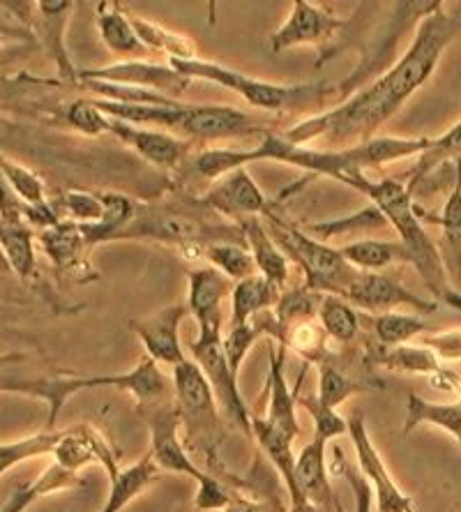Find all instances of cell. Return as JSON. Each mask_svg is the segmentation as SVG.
I'll return each instance as SVG.
<instances>
[{"label": "cell", "instance_id": "3", "mask_svg": "<svg viewBox=\"0 0 461 512\" xmlns=\"http://www.w3.org/2000/svg\"><path fill=\"white\" fill-rule=\"evenodd\" d=\"M344 185L367 197L374 208L381 210L390 227L399 233V243L406 247L408 254V266L418 270L420 280L425 282L436 303L461 310V293L452 286L441 250L422 224L420 210L413 206V190L406 180H372L365 173H355Z\"/></svg>", "mask_w": 461, "mask_h": 512}, {"label": "cell", "instance_id": "31", "mask_svg": "<svg viewBox=\"0 0 461 512\" xmlns=\"http://www.w3.org/2000/svg\"><path fill=\"white\" fill-rule=\"evenodd\" d=\"M339 250L360 273L385 270L395 263H408L406 247L399 240H355V243L339 247Z\"/></svg>", "mask_w": 461, "mask_h": 512}, {"label": "cell", "instance_id": "41", "mask_svg": "<svg viewBox=\"0 0 461 512\" xmlns=\"http://www.w3.org/2000/svg\"><path fill=\"white\" fill-rule=\"evenodd\" d=\"M390 227L388 220H385L379 208H374L372 203L360 213L342 217V220H330V222H319V224H307L305 231L314 233L319 238H335V236H346V233H358V231H374Z\"/></svg>", "mask_w": 461, "mask_h": 512}, {"label": "cell", "instance_id": "53", "mask_svg": "<svg viewBox=\"0 0 461 512\" xmlns=\"http://www.w3.org/2000/svg\"><path fill=\"white\" fill-rule=\"evenodd\" d=\"M413 512H415V510H413Z\"/></svg>", "mask_w": 461, "mask_h": 512}, {"label": "cell", "instance_id": "5", "mask_svg": "<svg viewBox=\"0 0 461 512\" xmlns=\"http://www.w3.org/2000/svg\"><path fill=\"white\" fill-rule=\"evenodd\" d=\"M95 104L109 118L125 120L132 125H157L169 134L180 132L185 137L201 141L263 137L268 132L245 111L224 107V104H183L171 97L150 104L113 102L102 97V100H95Z\"/></svg>", "mask_w": 461, "mask_h": 512}, {"label": "cell", "instance_id": "25", "mask_svg": "<svg viewBox=\"0 0 461 512\" xmlns=\"http://www.w3.org/2000/svg\"><path fill=\"white\" fill-rule=\"evenodd\" d=\"M97 28L100 37L107 44L111 54L120 56V60H143L148 49L136 35V30L130 21V14L123 10L118 3H100L97 5Z\"/></svg>", "mask_w": 461, "mask_h": 512}, {"label": "cell", "instance_id": "39", "mask_svg": "<svg viewBox=\"0 0 461 512\" xmlns=\"http://www.w3.org/2000/svg\"><path fill=\"white\" fill-rule=\"evenodd\" d=\"M206 261L236 284L259 273L254 256L240 243H213L206 247Z\"/></svg>", "mask_w": 461, "mask_h": 512}, {"label": "cell", "instance_id": "18", "mask_svg": "<svg viewBox=\"0 0 461 512\" xmlns=\"http://www.w3.org/2000/svg\"><path fill=\"white\" fill-rule=\"evenodd\" d=\"M330 436L314 432L312 441L305 443L296 455V485L302 496L326 512H344L330 487V469L326 462V446Z\"/></svg>", "mask_w": 461, "mask_h": 512}, {"label": "cell", "instance_id": "23", "mask_svg": "<svg viewBox=\"0 0 461 512\" xmlns=\"http://www.w3.org/2000/svg\"><path fill=\"white\" fill-rule=\"evenodd\" d=\"M238 229L243 231L245 247L249 254L254 256L256 270L259 275L266 277L272 284H277L279 289H286V282H289V259L286 254L279 250V245L272 240L270 231L266 224H263L259 217H247V220L238 222Z\"/></svg>", "mask_w": 461, "mask_h": 512}, {"label": "cell", "instance_id": "30", "mask_svg": "<svg viewBox=\"0 0 461 512\" xmlns=\"http://www.w3.org/2000/svg\"><path fill=\"white\" fill-rule=\"evenodd\" d=\"M79 485H81L79 473L67 471V469H63V466L54 462L49 469H44L35 480H30V483H24L14 489V492L10 494V499L3 503L0 512H26L30 506H35L37 501L44 499V496L60 492V489L79 487Z\"/></svg>", "mask_w": 461, "mask_h": 512}, {"label": "cell", "instance_id": "24", "mask_svg": "<svg viewBox=\"0 0 461 512\" xmlns=\"http://www.w3.org/2000/svg\"><path fill=\"white\" fill-rule=\"evenodd\" d=\"M441 227V250L445 270L455 289L461 293V160L455 164V180L452 190L443 203L441 217L434 220Z\"/></svg>", "mask_w": 461, "mask_h": 512}, {"label": "cell", "instance_id": "38", "mask_svg": "<svg viewBox=\"0 0 461 512\" xmlns=\"http://www.w3.org/2000/svg\"><path fill=\"white\" fill-rule=\"evenodd\" d=\"M369 323H372L376 340H379V344H383L385 349H395V346L411 344V340L420 337L427 330L425 321H422L418 314H406V312L372 316Z\"/></svg>", "mask_w": 461, "mask_h": 512}, {"label": "cell", "instance_id": "43", "mask_svg": "<svg viewBox=\"0 0 461 512\" xmlns=\"http://www.w3.org/2000/svg\"><path fill=\"white\" fill-rule=\"evenodd\" d=\"M330 471L342 476L349 487L353 489V501H355V512H374V492L369 483L365 480V476L358 471V466L351 464L349 459L344 457L342 448L335 446V457H332Z\"/></svg>", "mask_w": 461, "mask_h": 512}, {"label": "cell", "instance_id": "1", "mask_svg": "<svg viewBox=\"0 0 461 512\" xmlns=\"http://www.w3.org/2000/svg\"><path fill=\"white\" fill-rule=\"evenodd\" d=\"M457 33L459 14L445 12L443 3H434L432 10L422 14L413 42L408 44L395 67H390L374 84L358 90L337 107L300 120L298 125L284 132V139L307 146L309 141L323 137L355 146V143L379 137L376 132L381 130V125L388 123L411 100L415 90L432 79L445 49Z\"/></svg>", "mask_w": 461, "mask_h": 512}, {"label": "cell", "instance_id": "28", "mask_svg": "<svg viewBox=\"0 0 461 512\" xmlns=\"http://www.w3.org/2000/svg\"><path fill=\"white\" fill-rule=\"evenodd\" d=\"M102 203H104V215L100 222L79 224L83 240H86L88 247L116 240L120 233L130 227L134 215H136V208H139V203L132 201L130 197H125V194H118V192H104Z\"/></svg>", "mask_w": 461, "mask_h": 512}, {"label": "cell", "instance_id": "7", "mask_svg": "<svg viewBox=\"0 0 461 512\" xmlns=\"http://www.w3.org/2000/svg\"><path fill=\"white\" fill-rule=\"evenodd\" d=\"M173 70H178L190 81H210L226 90H233L256 109H266L272 114H296L305 109H321L335 88L326 84H270V81L249 77L233 67L219 65L215 60L192 58V60H169Z\"/></svg>", "mask_w": 461, "mask_h": 512}, {"label": "cell", "instance_id": "17", "mask_svg": "<svg viewBox=\"0 0 461 512\" xmlns=\"http://www.w3.org/2000/svg\"><path fill=\"white\" fill-rule=\"evenodd\" d=\"M107 134H113V137L120 139V143L130 146L143 160L160 169H176L185 160L187 150H190L183 139L173 137L169 132L132 125L118 118H109Z\"/></svg>", "mask_w": 461, "mask_h": 512}, {"label": "cell", "instance_id": "15", "mask_svg": "<svg viewBox=\"0 0 461 512\" xmlns=\"http://www.w3.org/2000/svg\"><path fill=\"white\" fill-rule=\"evenodd\" d=\"M187 314H190L187 303H176L130 323L132 333L139 337L146 349V356L153 358L157 365H169L176 370L190 360L183 349V340H180V326Z\"/></svg>", "mask_w": 461, "mask_h": 512}, {"label": "cell", "instance_id": "14", "mask_svg": "<svg viewBox=\"0 0 461 512\" xmlns=\"http://www.w3.org/2000/svg\"><path fill=\"white\" fill-rule=\"evenodd\" d=\"M201 203L213 213L229 217L233 222L247 220V217H268L275 213V201L266 197L252 173L247 169H236L226 173L203 194Z\"/></svg>", "mask_w": 461, "mask_h": 512}, {"label": "cell", "instance_id": "48", "mask_svg": "<svg viewBox=\"0 0 461 512\" xmlns=\"http://www.w3.org/2000/svg\"><path fill=\"white\" fill-rule=\"evenodd\" d=\"M28 206L17 197V192L12 190L10 180L0 169V222L10 224H28Z\"/></svg>", "mask_w": 461, "mask_h": 512}, {"label": "cell", "instance_id": "51", "mask_svg": "<svg viewBox=\"0 0 461 512\" xmlns=\"http://www.w3.org/2000/svg\"><path fill=\"white\" fill-rule=\"evenodd\" d=\"M26 356H24V353H12V356L10 358H7L5 360V363H0V374H3L5 372V367L7 365H12V363H19V360H24Z\"/></svg>", "mask_w": 461, "mask_h": 512}, {"label": "cell", "instance_id": "6", "mask_svg": "<svg viewBox=\"0 0 461 512\" xmlns=\"http://www.w3.org/2000/svg\"><path fill=\"white\" fill-rule=\"evenodd\" d=\"M139 413L146 418V425L150 429V453H153L157 466L162 471L196 480L194 508L199 512H222L229 508L240 492L236 487H231V483H226V480L199 469L190 450L178 439V427L183 423H180L176 399L146 406V409H139Z\"/></svg>", "mask_w": 461, "mask_h": 512}, {"label": "cell", "instance_id": "36", "mask_svg": "<svg viewBox=\"0 0 461 512\" xmlns=\"http://www.w3.org/2000/svg\"><path fill=\"white\" fill-rule=\"evenodd\" d=\"M316 319H319L330 340L339 344H351L360 333L362 316L342 296H323Z\"/></svg>", "mask_w": 461, "mask_h": 512}, {"label": "cell", "instance_id": "40", "mask_svg": "<svg viewBox=\"0 0 461 512\" xmlns=\"http://www.w3.org/2000/svg\"><path fill=\"white\" fill-rule=\"evenodd\" d=\"M0 169H3L7 180H10L12 190L17 192V197L26 203L28 210L49 206L47 190H44L42 178L37 176L35 171H30L28 167H24V164L10 160V157L3 153H0Z\"/></svg>", "mask_w": 461, "mask_h": 512}, {"label": "cell", "instance_id": "4", "mask_svg": "<svg viewBox=\"0 0 461 512\" xmlns=\"http://www.w3.org/2000/svg\"><path fill=\"white\" fill-rule=\"evenodd\" d=\"M95 388H118L127 390L136 399V409H146V406L164 404L176 399V388L173 379H169L160 365L153 358H143L134 370L125 374H107V376H72V374H56L42 376V379H21V376H0V393H19L28 397L44 399L49 416L47 427L49 432L56 429V420L60 411L65 409L67 399L77 393Z\"/></svg>", "mask_w": 461, "mask_h": 512}, {"label": "cell", "instance_id": "2", "mask_svg": "<svg viewBox=\"0 0 461 512\" xmlns=\"http://www.w3.org/2000/svg\"><path fill=\"white\" fill-rule=\"evenodd\" d=\"M427 137H374L369 141L342 146L337 150L298 146L284 139L279 132H266L254 148H210L194 157V171L208 180H219L226 173L245 169L252 162H284L291 167L326 176L339 183H346L355 173L379 169L383 164L420 157L429 148Z\"/></svg>", "mask_w": 461, "mask_h": 512}, {"label": "cell", "instance_id": "46", "mask_svg": "<svg viewBox=\"0 0 461 512\" xmlns=\"http://www.w3.org/2000/svg\"><path fill=\"white\" fill-rule=\"evenodd\" d=\"M298 406H302V409L312 416L314 432L326 434L330 439H337V436L349 432V420L339 416L337 409H330V406L323 404L316 395H305V397L298 395Z\"/></svg>", "mask_w": 461, "mask_h": 512}, {"label": "cell", "instance_id": "20", "mask_svg": "<svg viewBox=\"0 0 461 512\" xmlns=\"http://www.w3.org/2000/svg\"><path fill=\"white\" fill-rule=\"evenodd\" d=\"M40 243L44 247V252H47L49 261L54 263L58 270L72 275L74 280L79 282L97 280L95 270L90 268V261L86 256L88 245L86 240H83V233L77 222L60 220L54 227L42 229Z\"/></svg>", "mask_w": 461, "mask_h": 512}, {"label": "cell", "instance_id": "35", "mask_svg": "<svg viewBox=\"0 0 461 512\" xmlns=\"http://www.w3.org/2000/svg\"><path fill=\"white\" fill-rule=\"evenodd\" d=\"M379 363L392 372L418 374L427 376V379H432L445 367L443 360L425 344H404L395 346V349H385L379 353Z\"/></svg>", "mask_w": 461, "mask_h": 512}, {"label": "cell", "instance_id": "13", "mask_svg": "<svg viewBox=\"0 0 461 512\" xmlns=\"http://www.w3.org/2000/svg\"><path fill=\"white\" fill-rule=\"evenodd\" d=\"M342 298L349 300L358 310H365L374 316L397 312L402 307L420 314H432L438 307L436 300H425L385 273H358Z\"/></svg>", "mask_w": 461, "mask_h": 512}, {"label": "cell", "instance_id": "29", "mask_svg": "<svg viewBox=\"0 0 461 512\" xmlns=\"http://www.w3.org/2000/svg\"><path fill=\"white\" fill-rule=\"evenodd\" d=\"M420 425L443 429V432L455 436V441L461 446V402H429V399L411 393L406 404L404 436Z\"/></svg>", "mask_w": 461, "mask_h": 512}, {"label": "cell", "instance_id": "45", "mask_svg": "<svg viewBox=\"0 0 461 512\" xmlns=\"http://www.w3.org/2000/svg\"><path fill=\"white\" fill-rule=\"evenodd\" d=\"M259 337H263V330L256 326L254 319L245 323V326H229V330L224 333V353L236 376L240 374V365H243L249 349H252Z\"/></svg>", "mask_w": 461, "mask_h": 512}, {"label": "cell", "instance_id": "50", "mask_svg": "<svg viewBox=\"0 0 461 512\" xmlns=\"http://www.w3.org/2000/svg\"><path fill=\"white\" fill-rule=\"evenodd\" d=\"M222 512H282V508H272L270 503L245 499L243 494H238L236 499H233L231 506Z\"/></svg>", "mask_w": 461, "mask_h": 512}, {"label": "cell", "instance_id": "27", "mask_svg": "<svg viewBox=\"0 0 461 512\" xmlns=\"http://www.w3.org/2000/svg\"><path fill=\"white\" fill-rule=\"evenodd\" d=\"M279 298H282V289L259 273L236 282L231 291L229 326H245L256 314L277 307Z\"/></svg>", "mask_w": 461, "mask_h": 512}, {"label": "cell", "instance_id": "22", "mask_svg": "<svg viewBox=\"0 0 461 512\" xmlns=\"http://www.w3.org/2000/svg\"><path fill=\"white\" fill-rule=\"evenodd\" d=\"M190 282V296H187V307L194 316L196 326L201 323L222 319V303L224 298H231L233 282L229 277L219 273L217 268H192L187 273Z\"/></svg>", "mask_w": 461, "mask_h": 512}, {"label": "cell", "instance_id": "42", "mask_svg": "<svg viewBox=\"0 0 461 512\" xmlns=\"http://www.w3.org/2000/svg\"><path fill=\"white\" fill-rule=\"evenodd\" d=\"M316 367H319V393H316V397H319L326 406H330V409H337V406L344 404L349 397L367 390V386H362V383L351 379L349 374L339 370V367L335 363H330V360H323V363Z\"/></svg>", "mask_w": 461, "mask_h": 512}, {"label": "cell", "instance_id": "26", "mask_svg": "<svg viewBox=\"0 0 461 512\" xmlns=\"http://www.w3.org/2000/svg\"><path fill=\"white\" fill-rule=\"evenodd\" d=\"M162 476V469L157 466L153 453L143 455L139 462H134L125 469L118 471L116 478H111V489L107 501L100 512H123L130 503L136 499V496L146 492V489L157 483Z\"/></svg>", "mask_w": 461, "mask_h": 512}, {"label": "cell", "instance_id": "33", "mask_svg": "<svg viewBox=\"0 0 461 512\" xmlns=\"http://www.w3.org/2000/svg\"><path fill=\"white\" fill-rule=\"evenodd\" d=\"M0 252L5 261L10 263L14 275L19 280H30L35 273V247H33V231L28 224H10L0 222Z\"/></svg>", "mask_w": 461, "mask_h": 512}, {"label": "cell", "instance_id": "52", "mask_svg": "<svg viewBox=\"0 0 461 512\" xmlns=\"http://www.w3.org/2000/svg\"><path fill=\"white\" fill-rule=\"evenodd\" d=\"M7 42V37H5V33H0V49H3V44Z\"/></svg>", "mask_w": 461, "mask_h": 512}, {"label": "cell", "instance_id": "9", "mask_svg": "<svg viewBox=\"0 0 461 512\" xmlns=\"http://www.w3.org/2000/svg\"><path fill=\"white\" fill-rule=\"evenodd\" d=\"M173 388L180 411V423L185 427V448L190 455L210 457V464L217 459V448L222 443V423H219V406L213 388L194 360H187L173 370Z\"/></svg>", "mask_w": 461, "mask_h": 512}, {"label": "cell", "instance_id": "44", "mask_svg": "<svg viewBox=\"0 0 461 512\" xmlns=\"http://www.w3.org/2000/svg\"><path fill=\"white\" fill-rule=\"evenodd\" d=\"M65 123L88 137H100V134H107L109 116L97 109L95 100H74L65 109Z\"/></svg>", "mask_w": 461, "mask_h": 512}, {"label": "cell", "instance_id": "32", "mask_svg": "<svg viewBox=\"0 0 461 512\" xmlns=\"http://www.w3.org/2000/svg\"><path fill=\"white\" fill-rule=\"evenodd\" d=\"M130 21L136 35H139V40L143 42V47L148 51H162V54L169 56V60L199 58V54H196V44L190 37L173 33V30L155 24V21L143 19L139 14H130Z\"/></svg>", "mask_w": 461, "mask_h": 512}, {"label": "cell", "instance_id": "12", "mask_svg": "<svg viewBox=\"0 0 461 512\" xmlns=\"http://www.w3.org/2000/svg\"><path fill=\"white\" fill-rule=\"evenodd\" d=\"M344 28L346 21L326 7L309 3V0H293L289 19L270 35V49L275 54L293 47L326 49Z\"/></svg>", "mask_w": 461, "mask_h": 512}, {"label": "cell", "instance_id": "10", "mask_svg": "<svg viewBox=\"0 0 461 512\" xmlns=\"http://www.w3.org/2000/svg\"><path fill=\"white\" fill-rule=\"evenodd\" d=\"M190 360H194L203 376H206L224 418L229 420L231 425H236L240 432H245L249 439H254L252 413H249V406L238 388V376L233 374L224 353L222 319L201 323L199 335H196V340L190 344Z\"/></svg>", "mask_w": 461, "mask_h": 512}, {"label": "cell", "instance_id": "19", "mask_svg": "<svg viewBox=\"0 0 461 512\" xmlns=\"http://www.w3.org/2000/svg\"><path fill=\"white\" fill-rule=\"evenodd\" d=\"M284 363H286V346L279 344L275 340H270L268 344V413L266 420L268 423L279 429V432L296 439L300 434V423H298V395H300V383H296V388H289L286 383V374H284Z\"/></svg>", "mask_w": 461, "mask_h": 512}, {"label": "cell", "instance_id": "16", "mask_svg": "<svg viewBox=\"0 0 461 512\" xmlns=\"http://www.w3.org/2000/svg\"><path fill=\"white\" fill-rule=\"evenodd\" d=\"M81 81H100V84L123 86V88H141L150 93H160L169 97V93H183L192 84L171 65H157L148 60H120L116 65L97 67V70H79Z\"/></svg>", "mask_w": 461, "mask_h": 512}, {"label": "cell", "instance_id": "47", "mask_svg": "<svg viewBox=\"0 0 461 512\" xmlns=\"http://www.w3.org/2000/svg\"><path fill=\"white\" fill-rule=\"evenodd\" d=\"M65 208V215H70L72 222L77 224H97L104 215L102 194L83 192V190H67L60 199Z\"/></svg>", "mask_w": 461, "mask_h": 512}, {"label": "cell", "instance_id": "34", "mask_svg": "<svg viewBox=\"0 0 461 512\" xmlns=\"http://www.w3.org/2000/svg\"><path fill=\"white\" fill-rule=\"evenodd\" d=\"M461 160V120L450 127L448 132H443L441 137H436L429 141V148L418 157V164L408 176V187L415 190L422 180H425L429 173H434L438 167L450 162H459Z\"/></svg>", "mask_w": 461, "mask_h": 512}, {"label": "cell", "instance_id": "8", "mask_svg": "<svg viewBox=\"0 0 461 512\" xmlns=\"http://www.w3.org/2000/svg\"><path fill=\"white\" fill-rule=\"evenodd\" d=\"M266 222L279 250L305 275L307 289L321 293V296H344V291L349 289V284L358 277L360 270H355L344 259L342 250H335L323 240L309 236L307 231L293 227L277 213L268 215Z\"/></svg>", "mask_w": 461, "mask_h": 512}, {"label": "cell", "instance_id": "37", "mask_svg": "<svg viewBox=\"0 0 461 512\" xmlns=\"http://www.w3.org/2000/svg\"><path fill=\"white\" fill-rule=\"evenodd\" d=\"M286 349H293L298 356L305 360V365H319L323 360H328V335L319 319H305L293 323V326L286 330L282 342Z\"/></svg>", "mask_w": 461, "mask_h": 512}, {"label": "cell", "instance_id": "21", "mask_svg": "<svg viewBox=\"0 0 461 512\" xmlns=\"http://www.w3.org/2000/svg\"><path fill=\"white\" fill-rule=\"evenodd\" d=\"M35 10L37 21H40L35 30L40 35L47 54L56 63L60 77L67 84H79V70L74 67L65 44V30L67 24H70L74 3H70V0H42V3H35Z\"/></svg>", "mask_w": 461, "mask_h": 512}, {"label": "cell", "instance_id": "11", "mask_svg": "<svg viewBox=\"0 0 461 512\" xmlns=\"http://www.w3.org/2000/svg\"><path fill=\"white\" fill-rule=\"evenodd\" d=\"M349 436L358 457V469L372 487L376 510L379 512H413V499L395 483L392 473L385 466L383 457L376 450L365 423V413L355 409L349 418Z\"/></svg>", "mask_w": 461, "mask_h": 512}, {"label": "cell", "instance_id": "49", "mask_svg": "<svg viewBox=\"0 0 461 512\" xmlns=\"http://www.w3.org/2000/svg\"><path fill=\"white\" fill-rule=\"evenodd\" d=\"M420 344L432 349L443 363H459L461 360V330H448V333L427 335L422 337Z\"/></svg>", "mask_w": 461, "mask_h": 512}]
</instances>
